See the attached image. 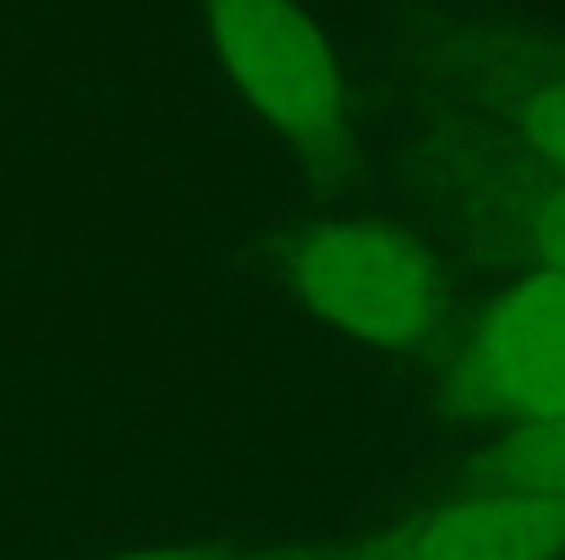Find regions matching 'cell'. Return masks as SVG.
<instances>
[{"label": "cell", "instance_id": "6", "mask_svg": "<svg viewBox=\"0 0 565 560\" xmlns=\"http://www.w3.org/2000/svg\"><path fill=\"white\" fill-rule=\"evenodd\" d=\"M511 127L555 177H565V77L522 83L511 94Z\"/></svg>", "mask_w": 565, "mask_h": 560}, {"label": "cell", "instance_id": "2", "mask_svg": "<svg viewBox=\"0 0 565 560\" xmlns=\"http://www.w3.org/2000/svg\"><path fill=\"white\" fill-rule=\"evenodd\" d=\"M297 297L369 347H412L445 314V281L417 242L384 225H319L291 247Z\"/></svg>", "mask_w": 565, "mask_h": 560}, {"label": "cell", "instance_id": "3", "mask_svg": "<svg viewBox=\"0 0 565 560\" xmlns=\"http://www.w3.org/2000/svg\"><path fill=\"white\" fill-rule=\"evenodd\" d=\"M450 395L511 423L565 412V275L539 270L505 286L461 347Z\"/></svg>", "mask_w": 565, "mask_h": 560}, {"label": "cell", "instance_id": "5", "mask_svg": "<svg viewBox=\"0 0 565 560\" xmlns=\"http://www.w3.org/2000/svg\"><path fill=\"white\" fill-rule=\"evenodd\" d=\"M472 489L539 495V500H561L565 506V412L516 423L511 434H500L472 462Z\"/></svg>", "mask_w": 565, "mask_h": 560}, {"label": "cell", "instance_id": "7", "mask_svg": "<svg viewBox=\"0 0 565 560\" xmlns=\"http://www.w3.org/2000/svg\"><path fill=\"white\" fill-rule=\"evenodd\" d=\"M522 231H527L533 253L544 258V270H561L565 275V177H550L539 192H527Z\"/></svg>", "mask_w": 565, "mask_h": 560}, {"label": "cell", "instance_id": "4", "mask_svg": "<svg viewBox=\"0 0 565 560\" xmlns=\"http://www.w3.org/2000/svg\"><path fill=\"white\" fill-rule=\"evenodd\" d=\"M565 506L539 495L478 489L456 506L423 511L358 550V560H561Z\"/></svg>", "mask_w": 565, "mask_h": 560}, {"label": "cell", "instance_id": "1", "mask_svg": "<svg viewBox=\"0 0 565 560\" xmlns=\"http://www.w3.org/2000/svg\"><path fill=\"white\" fill-rule=\"evenodd\" d=\"M209 33L236 88L313 160L347 149V83L324 33L291 0H209Z\"/></svg>", "mask_w": 565, "mask_h": 560}, {"label": "cell", "instance_id": "8", "mask_svg": "<svg viewBox=\"0 0 565 560\" xmlns=\"http://www.w3.org/2000/svg\"><path fill=\"white\" fill-rule=\"evenodd\" d=\"M110 560H247V556H225V550H132V556H110Z\"/></svg>", "mask_w": 565, "mask_h": 560}]
</instances>
